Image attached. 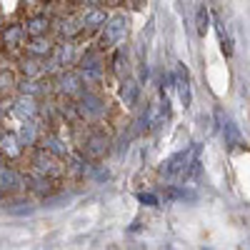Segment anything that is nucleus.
I'll return each mask as SVG.
<instances>
[{
  "instance_id": "6",
  "label": "nucleus",
  "mask_w": 250,
  "mask_h": 250,
  "mask_svg": "<svg viewBox=\"0 0 250 250\" xmlns=\"http://www.w3.org/2000/svg\"><path fill=\"white\" fill-rule=\"evenodd\" d=\"M85 80H83L80 70L78 68H65L60 70L55 78H53V95L55 98H80V93L85 90Z\"/></svg>"
},
{
  "instance_id": "7",
  "label": "nucleus",
  "mask_w": 250,
  "mask_h": 250,
  "mask_svg": "<svg viewBox=\"0 0 250 250\" xmlns=\"http://www.w3.org/2000/svg\"><path fill=\"white\" fill-rule=\"evenodd\" d=\"M25 190L35 200H48V198H53L58 193V180L25 168Z\"/></svg>"
},
{
  "instance_id": "19",
  "label": "nucleus",
  "mask_w": 250,
  "mask_h": 250,
  "mask_svg": "<svg viewBox=\"0 0 250 250\" xmlns=\"http://www.w3.org/2000/svg\"><path fill=\"white\" fill-rule=\"evenodd\" d=\"M55 45H58V38L53 35H38V38H30L28 45H25V53L33 55V58H40L45 60L55 53Z\"/></svg>"
},
{
  "instance_id": "11",
  "label": "nucleus",
  "mask_w": 250,
  "mask_h": 250,
  "mask_svg": "<svg viewBox=\"0 0 250 250\" xmlns=\"http://www.w3.org/2000/svg\"><path fill=\"white\" fill-rule=\"evenodd\" d=\"M65 163H68V175L75 178V180H90L93 173H95V160L88 158L80 148H75L73 155H70Z\"/></svg>"
},
{
  "instance_id": "1",
  "label": "nucleus",
  "mask_w": 250,
  "mask_h": 250,
  "mask_svg": "<svg viewBox=\"0 0 250 250\" xmlns=\"http://www.w3.org/2000/svg\"><path fill=\"white\" fill-rule=\"evenodd\" d=\"M78 103V110H80V118L85 125H100V123H108L110 118V100L103 95L100 90L95 88H85L80 93V98H75Z\"/></svg>"
},
{
  "instance_id": "2",
  "label": "nucleus",
  "mask_w": 250,
  "mask_h": 250,
  "mask_svg": "<svg viewBox=\"0 0 250 250\" xmlns=\"http://www.w3.org/2000/svg\"><path fill=\"white\" fill-rule=\"evenodd\" d=\"M108 123H100V125H88L85 135L78 143V148L85 153L88 158H93L95 163L105 160L110 153H113V145H115V138L110 130H105Z\"/></svg>"
},
{
  "instance_id": "14",
  "label": "nucleus",
  "mask_w": 250,
  "mask_h": 250,
  "mask_svg": "<svg viewBox=\"0 0 250 250\" xmlns=\"http://www.w3.org/2000/svg\"><path fill=\"white\" fill-rule=\"evenodd\" d=\"M25 28H28V35L30 38H38V35H53L55 30V18L45 10H38V13H30L25 20Z\"/></svg>"
},
{
  "instance_id": "22",
  "label": "nucleus",
  "mask_w": 250,
  "mask_h": 250,
  "mask_svg": "<svg viewBox=\"0 0 250 250\" xmlns=\"http://www.w3.org/2000/svg\"><path fill=\"white\" fill-rule=\"evenodd\" d=\"M15 70L20 78H45L43 73V60L40 58H33L28 53H23L20 58H15Z\"/></svg>"
},
{
  "instance_id": "8",
  "label": "nucleus",
  "mask_w": 250,
  "mask_h": 250,
  "mask_svg": "<svg viewBox=\"0 0 250 250\" xmlns=\"http://www.w3.org/2000/svg\"><path fill=\"white\" fill-rule=\"evenodd\" d=\"M53 35L58 40H80L83 35H85V30H83V23H80V18L75 10H68V13H62L55 18V30Z\"/></svg>"
},
{
  "instance_id": "3",
  "label": "nucleus",
  "mask_w": 250,
  "mask_h": 250,
  "mask_svg": "<svg viewBox=\"0 0 250 250\" xmlns=\"http://www.w3.org/2000/svg\"><path fill=\"white\" fill-rule=\"evenodd\" d=\"M128 33H130V18L125 15V13H113V15L108 18L105 28L95 35V45H98L100 50L110 53L113 48L123 45L125 40H128Z\"/></svg>"
},
{
  "instance_id": "28",
  "label": "nucleus",
  "mask_w": 250,
  "mask_h": 250,
  "mask_svg": "<svg viewBox=\"0 0 250 250\" xmlns=\"http://www.w3.org/2000/svg\"><path fill=\"white\" fill-rule=\"evenodd\" d=\"M70 5V10H90V8H100V5H108V0H65Z\"/></svg>"
},
{
  "instance_id": "12",
  "label": "nucleus",
  "mask_w": 250,
  "mask_h": 250,
  "mask_svg": "<svg viewBox=\"0 0 250 250\" xmlns=\"http://www.w3.org/2000/svg\"><path fill=\"white\" fill-rule=\"evenodd\" d=\"M40 110H43V100L40 98H30V95H13V115L18 120H38Z\"/></svg>"
},
{
  "instance_id": "25",
  "label": "nucleus",
  "mask_w": 250,
  "mask_h": 250,
  "mask_svg": "<svg viewBox=\"0 0 250 250\" xmlns=\"http://www.w3.org/2000/svg\"><path fill=\"white\" fill-rule=\"evenodd\" d=\"M18 80H20L18 70H15V68H5V65H3V73H0V90H3V95H13V93H15Z\"/></svg>"
},
{
  "instance_id": "10",
  "label": "nucleus",
  "mask_w": 250,
  "mask_h": 250,
  "mask_svg": "<svg viewBox=\"0 0 250 250\" xmlns=\"http://www.w3.org/2000/svg\"><path fill=\"white\" fill-rule=\"evenodd\" d=\"M0 153H3V160L8 163H18V160H23V155H28V148L20 140L18 130L3 128V133H0Z\"/></svg>"
},
{
  "instance_id": "26",
  "label": "nucleus",
  "mask_w": 250,
  "mask_h": 250,
  "mask_svg": "<svg viewBox=\"0 0 250 250\" xmlns=\"http://www.w3.org/2000/svg\"><path fill=\"white\" fill-rule=\"evenodd\" d=\"M220 133H223V138H225V145H228L230 150H235L238 145L243 143V140H240V130H238V125H235L230 118H228V123L223 125V128H220Z\"/></svg>"
},
{
  "instance_id": "20",
  "label": "nucleus",
  "mask_w": 250,
  "mask_h": 250,
  "mask_svg": "<svg viewBox=\"0 0 250 250\" xmlns=\"http://www.w3.org/2000/svg\"><path fill=\"white\" fill-rule=\"evenodd\" d=\"M53 55L58 58V62L62 65V70H65V68H75V65H78V58H80V53H78V40H58Z\"/></svg>"
},
{
  "instance_id": "17",
  "label": "nucleus",
  "mask_w": 250,
  "mask_h": 250,
  "mask_svg": "<svg viewBox=\"0 0 250 250\" xmlns=\"http://www.w3.org/2000/svg\"><path fill=\"white\" fill-rule=\"evenodd\" d=\"M45 133V125L40 123V120H20V128H18V135L20 140H23V145L28 150L38 148L40 145V138H43Z\"/></svg>"
},
{
  "instance_id": "32",
  "label": "nucleus",
  "mask_w": 250,
  "mask_h": 250,
  "mask_svg": "<svg viewBox=\"0 0 250 250\" xmlns=\"http://www.w3.org/2000/svg\"><path fill=\"white\" fill-rule=\"evenodd\" d=\"M213 115H215V125H218V130H220L223 125L228 123V115L223 113V108H215V110H213Z\"/></svg>"
},
{
  "instance_id": "23",
  "label": "nucleus",
  "mask_w": 250,
  "mask_h": 250,
  "mask_svg": "<svg viewBox=\"0 0 250 250\" xmlns=\"http://www.w3.org/2000/svg\"><path fill=\"white\" fill-rule=\"evenodd\" d=\"M78 70H80L83 80H85V85H88V88H95V90H100V88H103V83H105V78L110 75V73H108V65H98V68H78Z\"/></svg>"
},
{
  "instance_id": "31",
  "label": "nucleus",
  "mask_w": 250,
  "mask_h": 250,
  "mask_svg": "<svg viewBox=\"0 0 250 250\" xmlns=\"http://www.w3.org/2000/svg\"><path fill=\"white\" fill-rule=\"evenodd\" d=\"M108 178H110V170L105 168V165H95V173H93L90 180H100L103 183V180H108Z\"/></svg>"
},
{
  "instance_id": "30",
  "label": "nucleus",
  "mask_w": 250,
  "mask_h": 250,
  "mask_svg": "<svg viewBox=\"0 0 250 250\" xmlns=\"http://www.w3.org/2000/svg\"><path fill=\"white\" fill-rule=\"evenodd\" d=\"M138 200H140L143 205H148V208H158V205H160V198H158L155 193H138Z\"/></svg>"
},
{
  "instance_id": "4",
  "label": "nucleus",
  "mask_w": 250,
  "mask_h": 250,
  "mask_svg": "<svg viewBox=\"0 0 250 250\" xmlns=\"http://www.w3.org/2000/svg\"><path fill=\"white\" fill-rule=\"evenodd\" d=\"M25 160H28V168H30V170L43 173V175H48V178L62 180V178L68 175V163L62 160V158H58V155H53L50 150H45L43 145H38V148L28 150Z\"/></svg>"
},
{
  "instance_id": "13",
  "label": "nucleus",
  "mask_w": 250,
  "mask_h": 250,
  "mask_svg": "<svg viewBox=\"0 0 250 250\" xmlns=\"http://www.w3.org/2000/svg\"><path fill=\"white\" fill-rule=\"evenodd\" d=\"M78 18L83 23L85 35H98L103 28H105L110 13H108V5H100V8H90V10H78Z\"/></svg>"
},
{
  "instance_id": "27",
  "label": "nucleus",
  "mask_w": 250,
  "mask_h": 250,
  "mask_svg": "<svg viewBox=\"0 0 250 250\" xmlns=\"http://www.w3.org/2000/svg\"><path fill=\"white\" fill-rule=\"evenodd\" d=\"M195 28H198V35H205L208 28H210V13H208L205 5H198L195 10Z\"/></svg>"
},
{
  "instance_id": "9",
  "label": "nucleus",
  "mask_w": 250,
  "mask_h": 250,
  "mask_svg": "<svg viewBox=\"0 0 250 250\" xmlns=\"http://www.w3.org/2000/svg\"><path fill=\"white\" fill-rule=\"evenodd\" d=\"M0 190H3V198L20 195L25 190V170H18V168H13V163L3 160V168H0Z\"/></svg>"
},
{
  "instance_id": "5",
  "label": "nucleus",
  "mask_w": 250,
  "mask_h": 250,
  "mask_svg": "<svg viewBox=\"0 0 250 250\" xmlns=\"http://www.w3.org/2000/svg\"><path fill=\"white\" fill-rule=\"evenodd\" d=\"M28 40H30V35H28L25 23H18V20H13V23H3L0 43H3L5 55H10V58H20V55L25 53Z\"/></svg>"
},
{
  "instance_id": "21",
  "label": "nucleus",
  "mask_w": 250,
  "mask_h": 250,
  "mask_svg": "<svg viewBox=\"0 0 250 250\" xmlns=\"http://www.w3.org/2000/svg\"><path fill=\"white\" fill-rule=\"evenodd\" d=\"M3 210H5L8 215L23 218V215H33V213H35V203H33V198L8 195V198H3Z\"/></svg>"
},
{
  "instance_id": "15",
  "label": "nucleus",
  "mask_w": 250,
  "mask_h": 250,
  "mask_svg": "<svg viewBox=\"0 0 250 250\" xmlns=\"http://www.w3.org/2000/svg\"><path fill=\"white\" fill-rule=\"evenodd\" d=\"M40 145H43L45 150H50L53 155L62 158V160H68V158L73 155V150H75V148H70L73 143H70L68 138H62L58 130H45L43 138H40Z\"/></svg>"
},
{
  "instance_id": "29",
  "label": "nucleus",
  "mask_w": 250,
  "mask_h": 250,
  "mask_svg": "<svg viewBox=\"0 0 250 250\" xmlns=\"http://www.w3.org/2000/svg\"><path fill=\"white\" fill-rule=\"evenodd\" d=\"M215 28H218V35H220V48H223L225 58H233V40H230V35L225 33V28H223L220 20H215Z\"/></svg>"
},
{
  "instance_id": "18",
  "label": "nucleus",
  "mask_w": 250,
  "mask_h": 250,
  "mask_svg": "<svg viewBox=\"0 0 250 250\" xmlns=\"http://www.w3.org/2000/svg\"><path fill=\"white\" fill-rule=\"evenodd\" d=\"M140 93H143V83H140L138 78L128 75V78L120 80V100H123L125 108L135 110V108L140 105Z\"/></svg>"
},
{
  "instance_id": "16",
  "label": "nucleus",
  "mask_w": 250,
  "mask_h": 250,
  "mask_svg": "<svg viewBox=\"0 0 250 250\" xmlns=\"http://www.w3.org/2000/svg\"><path fill=\"white\" fill-rule=\"evenodd\" d=\"M128 65H130V55H128V48H125V43L123 45H118V48H113L110 53H108V73L120 83L123 78H128L130 73H128Z\"/></svg>"
},
{
  "instance_id": "24",
  "label": "nucleus",
  "mask_w": 250,
  "mask_h": 250,
  "mask_svg": "<svg viewBox=\"0 0 250 250\" xmlns=\"http://www.w3.org/2000/svg\"><path fill=\"white\" fill-rule=\"evenodd\" d=\"M175 88H178V95H180V103H183V108H190V78H188V70L185 65H180L178 62V73H175Z\"/></svg>"
}]
</instances>
